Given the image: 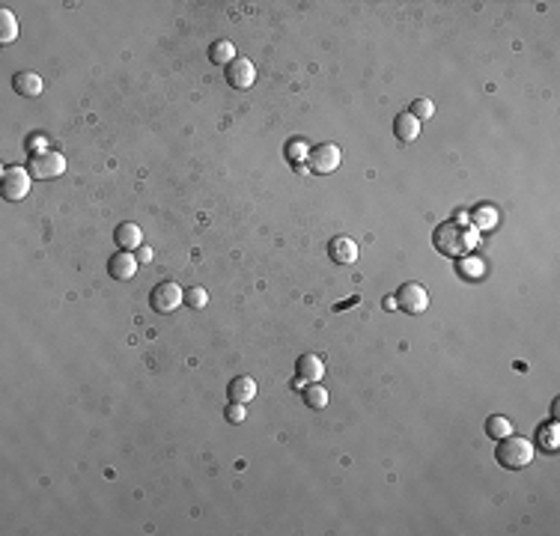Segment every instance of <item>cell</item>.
I'll list each match as a JSON object with an SVG mask.
<instances>
[{
  "label": "cell",
  "mask_w": 560,
  "mask_h": 536,
  "mask_svg": "<svg viewBox=\"0 0 560 536\" xmlns=\"http://www.w3.org/2000/svg\"><path fill=\"white\" fill-rule=\"evenodd\" d=\"M433 244L444 256H468L480 244V233L465 221H444L435 227Z\"/></svg>",
  "instance_id": "obj_1"
},
{
  "label": "cell",
  "mask_w": 560,
  "mask_h": 536,
  "mask_svg": "<svg viewBox=\"0 0 560 536\" xmlns=\"http://www.w3.org/2000/svg\"><path fill=\"white\" fill-rule=\"evenodd\" d=\"M495 459L504 468H510V471L527 468L530 462H534V444H530L527 438H522V435H507V438H501L498 450H495Z\"/></svg>",
  "instance_id": "obj_2"
},
{
  "label": "cell",
  "mask_w": 560,
  "mask_h": 536,
  "mask_svg": "<svg viewBox=\"0 0 560 536\" xmlns=\"http://www.w3.org/2000/svg\"><path fill=\"white\" fill-rule=\"evenodd\" d=\"M27 170H30V176H36V179H57L66 173V158L54 149H42L30 158Z\"/></svg>",
  "instance_id": "obj_3"
},
{
  "label": "cell",
  "mask_w": 560,
  "mask_h": 536,
  "mask_svg": "<svg viewBox=\"0 0 560 536\" xmlns=\"http://www.w3.org/2000/svg\"><path fill=\"white\" fill-rule=\"evenodd\" d=\"M182 301H185V289L179 283H173V280L158 283L152 289V295H149V304H152L155 313H176L182 307Z\"/></svg>",
  "instance_id": "obj_4"
},
{
  "label": "cell",
  "mask_w": 560,
  "mask_h": 536,
  "mask_svg": "<svg viewBox=\"0 0 560 536\" xmlns=\"http://www.w3.org/2000/svg\"><path fill=\"white\" fill-rule=\"evenodd\" d=\"M30 185H33V176L30 170L24 167H6L4 170V179H0V188H4V197L9 203H18L30 194Z\"/></svg>",
  "instance_id": "obj_5"
},
{
  "label": "cell",
  "mask_w": 560,
  "mask_h": 536,
  "mask_svg": "<svg viewBox=\"0 0 560 536\" xmlns=\"http://www.w3.org/2000/svg\"><path fill=\"white\" fill-rule=\"evenodd\" d=\"M396 307L408 313V316H421L426 307H429V292L421 286V283H403L396 289Z\"/></svg>",
  "instance_id": "obj_6"
},
{
  "label": "cell",
  "mask_w": 560,
  "mask_h": 536,
  "mask_svg": "<svg viewBox=\"0 0 560 536\" xmlns=\"http://www.w3.org/2000/svg\"><path fill=\"white\" fill-rule=\"evenodd\" d=\"M340 147L334 143H322V147H313L310 149V158H307V167L310 173H319V176H328V173H334L340 167Z\"/></svg>",
  "instance_id": "obj_7"
},
{
  "label": "cell",
  "mask_w": 560,
  "mask_h": 536,
  "mask_svg": "<svg viewBox=\"0 0 560 536\" xmlns=\"http://www.w3.org/2000/svg\"><path fill=\"white\" fill-rule=\"evenodd\" d=\"M227 81H229V86H236V90H248L256 81V66L248 57H236V60L227 66Z\"/></svg>",
  "instance_id": "obj_8"
},
{
  "label": "cell",
  "mask_w": 560,
  "mask_h": 536,
  "mask_svg": "<svg viewBox=\"0 0 560 536\" xmlns=\"http://www.w3.org/2000/svg\"><path fill=\"white\" fill-rule=\"evenodd\" d=\"M108 268H110V274L117 280H132L135 274H137V268H140V263H137V256L132 251H120V253L110 256Z\"/></svg>",
  "instance_id": "obj_9"
},
{
  "label": "cell",
  "mask_w": 560,
  "mask_h": 536,
  "mask_svg": "<svg viewBox=\"0 0 560 536\" xmlns=\"http://www.w3.org/2000/svg\"><path fill=\"white\" fill-rule=\"evenodd\" d=\"M328 253L337 266H355L358 263V244L349 236H337L331 244H328Z\"/></svg>",
  "instance_id": "obj_10"
},
{
  "label": "cell",
  "mask_w": 560,
  "mask_h": 536,
  "mask_svg": "<svg viewBox=\"0 0 560 536\" xmlns=\"http://www.w3.org/2000/svg\"><path fill=\"white\" fill-rule=\"evenodd\" d=\"M295 372H298V379H304V382L316 384V382H319L322 375H325V364H322L319 355H301L298 364H295Z\"/></svg>",
  "instance_id": "obj_11"
},
{
  "label": "cell",
  "mask_w": 560,
  "mask_h": 536,
  "mask_svg": "<svg viewBox=\"0 0 560 536\" xmlns=\"http://www.w3.org/2000/svg\"><path fill=\"white\" fill-rule=\"evenodd\" d=\"M12 86H16L18 96H27V98H36V96H42V90H45V84H42V78L36 75V72H18Z\"/></svg>",
  "instance_id": "obj_12"
},
{
  "label": "cell",
  "mask_w": 560,
  "mask_h": 536,
  "mask_svg": "<svg viewBox=\"0 0 560 536\" xmlns=\"http://www.w3.org/2000/svg\"><path fill=\"white\" fill-rule=\"evenodd\" d=\"M421 120H414L411 113H399L396 117V122H394V135L403 140V143H411V140H418L421 137Z\"/></svg>",
  "instance_id": "obj_13"
},
{
  "label": "cell",
  "mask_w": 560,
  "mask_h": 536,
  "mask_svg": "<svg viewBox=\"0 0 560 536\" xmlns=\"http://www.w3.org/2000/svg\"><path fill=\"white\" fill-rule=\"evenodd\" d=\"M117 244H120V251H137L143 244V229L137 224H120L117 227Z\"/></svg>",
  "instance_id": "obj_14"
},
{
  "label": "cell",
  "mask_w": 560,
  "mask_h": 536,
  "mask_svg": "<svg viewBox=\"0 0 560 536\" xmlns=\"http://www.w3.org/2000/svg\"><path fill=\"white\" fill-rule=\"evenodd\" d=\"M256 397V382L248 375H239V379L229 382V402H251Z\"/></svg>",
  "instance_id": "obj_15"
},
{
  "label": "cell",
  "mask_w": 560,
  "mask_h": 536,
  "mask_svg": "<svg viewBox=\"0 0 560 536\" xmlns=\"http://www.w3.org/2000/svg\"><path fill=\"white\" fill-rule=\"evenodd\" d=\"M310 143L307 140H301V137H295V140H290L286 143V158L298 167V170H304V164H307V158H310Z\"/></svg>",
  "instance_id": "obj_16"
},
{
  "label": "cell",
  "mask_w": 560,
  "mask_h": 536,
  "mask_svg": "<svg viewBox=\"0 0 560 536\" xmlns=\"http://www.w3.org/2000/svg\"><path fill=\"white\" fill-rule=\"evenodd\" d=\"M495 224H498V209L495 206H477L471 212V227L477 229V233L480 229H492Z\"/></svg>",
  "instance_id": "obj_17"
},
{
  "label": "cell",
  "mask_w": 560,
  "mask_h": 536,
  "mask_svg": "<svg viewBox=\"0 0 560 536\" xmlns=\"http://www.w3.org/2000/svg\"><path fill=\"white\" fill-rule=\"evenodd\" d=\"M301 394H304V405H307V409H313V411L328 409V387H322L319 382L310 384V387H304Z\"/></svg>",
  "instance_id": "obj_18"
},
{
  "label": "cell",
  "mask_w": 560,
  "mask_h": 536,
  "mask_svg": "<svg viewBox=\"0 0 560 536\" xmlns=\"http://www.w3.org/2000/svg\"><path fill=\"white\" fill-rule=\"evenodd\" d=\"M209 57H212V63L229 66V63L236 60V45L229 39H221V42H215V45L209 48Z\"/></svg>",
  "instance_id": "obj_19"
},
{
  "label": "cell",
  "mask_w": 560,
  "mask_h": 536,
  "mask_svg": "<svg viewBox=\"0 0 560 536\" xmlns=\"http://www.w3.org/2000/svg\"><path fill=\"white\" fill-rule=\"evenodd\" d=\"M18 39V18L12 16L9 9H0V42L9 45V42Z\"/></svg>",
  "instance_id": "obj_20"
},
{
  "label": "cell",
  "mask_w": 560,
  "mask_h": 536,
  "mask_svg": "<svg viewBox=\"0 0 560 536\" xmlns=\"http://www.w3.org/2000/svg\"><path fill=\"white\" fill-rule=\"evenodd\" d=\"M486 432H489V438H492V441H501V438L513 435V423H510L507 417L495 414V417H489V420H486Z\"/></svg>",
  "instance_id": "obj_21"
},
{
  "label": "cell",
  "mask_w": 560,
  "mask_h": 536,
  "mask_svg": "<svg viewBox=\"0 0 560 536\" xmlns=\"http://www.w3.org/2000/svg\"><path fill=\"white\" fill-rule=\"evenodd\" d=\"M537 438H539V447L542 450H549V453H554L557 447H560V426L557 423H549V426H539V432H537Z\"/></svg>",
  "instance_id": "obj_22"
},
{
  "label": "cell",
  "mask_w": 560,
  "mask_h": 536,
  "mask_svg": "<svg viewBox=\"0 0 560 536\" xmlns=\"http://www.w3.org/2000/svg\"><path fill=\"white\" fill-rule=\"evenodd\" d=\"M459 274H462L465 280H480L486 274V266L480 263V259H474V256H462V259H459Z\"/></svg>",
  "instance_id": "obj_23"
},
{
  "label": "cell",
  "mask_w": 560,
  "mask_h": 536,
  "mask_svg": "<svg viewBox=\"0 0 560 536\" xmlns=\"http://www.w3.org/2000/svg\"><path fill=\"white\" fill-rule=\"evenodd\" d=\"M185 304H188V307H194V310H203L206 304H209V292L203 286H194V289H188V292H185Z\"/></svg>",
  "instance_id": "obj_24"
},
{
  "label": "cell",
  "mask_w": 560,
  "mask_h": 536,
  "mask_svg": "<svg viewBox=\"0 0 560 536\" xmlns=\"http://www.w3.org/2000/svg\"><path fill=\"white\" fill-rule=\"evenodd\" d=\"M411 117L414 120H433V113H435V105H433V101H429V98H418V101H414V105H411Z\"/></svg>",
  "instance_id": "obj_25"
},
{
  "label": "cell",
  "mask_w": 560,
  "mask_h": 536,
  "mask_svg": "<svg viewBox=\"0 0 560 536\" xmlns=\"http://www.w3.org/2000/svg\"><path fill=\"white\" fill-rule=\"evenodd\" d=\"M245 417H248L245 402H229V405H227V420H229V423H241Z\"/></svg>",
  "instance_id": "obj_26"
},
{
  "label": "cell",
  "mask_w": 560,
  "mask_h": 536,
  "mask_svg": "<svg viewBox=\"0 0 560 536\" xmlns=\"http://www.w3.org/2000/svg\"><path fill=\"white\" fill-rule=\"evenodd\" d=\"M135 256H137V263H140V266H147V263H152V248H147V244H140Z\"/></svg>",
  "instance_id": "obj_27"
},
{
  "label": "cell",
  "mask_w": 560,
  "mask_h": 536,
  "mask_svg": "<svg viewBox=\"0 0 560 536\" xmlns=\"http://www.w3.org/2000/svg\"><path fill=\"white\" fill-rule=\"evenodd\" d=\"M304 384H307L304 379H295V382H292V387H295V390H304Z\"/></svg>",
  "instance_id": "obj_28"
}]
</instances>
